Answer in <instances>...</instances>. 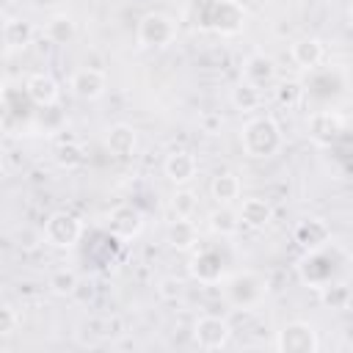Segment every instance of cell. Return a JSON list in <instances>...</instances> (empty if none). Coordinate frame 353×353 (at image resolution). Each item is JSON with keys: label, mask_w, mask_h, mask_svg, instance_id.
I'll return each mask as SVG.
<instances>
[{"label": "cell", "mask_w": 353, "mask_h": 353, "mask_svg": "<svg viewBox=\"0 0 353 353\" xmlns=\"http://www.w3.org/2000/svg\"><path fill=\"white\" fill-rule=\"evenodd\" d=\"M347 17H350V25H353V3L347 6Z\"/></svg>", "instance_id": "e575fe53"}, {"label": "cell", "mask_w": 353, "mask_h": 353, "mask_svg": "<svg viewBox=\"0 0 353 353\" xmlns=\"http://www.w3.org/2000/svg\"><path fill=\"white\" fill-rule=\"evenodd\" d=\"M292 237L303 251H317V248L331 245V226L323 218H303L295 223Z\"/></svg>", "instance_id": "9a60e30c"}, {"label": "cell", "mask_w": 353, "mask_h": 353, "mask_svg": "<svg viewBox=\"0 0 353 353\" xmlns=\"http://www.w3.org/2000/svg\"><path fill=\"white\" fill-rule=\"evenodd\" d=\"M44 243L52 245V248H72L77 245V240L83 237V221L66 210H58L52 215H47L44 226Z\"/></svg>", "instance_id": "ba28073f"}, {"label": "cell", "mask_w": 353, "mask_h": 353, "mask_svg": "<svg viewBox=\"0 0 353 353\" xmlns=\"http://www.w3.org/2000/svg\"><path fill=\"white\" fill-rule=\"evenodd\" d=\"M243 193V185H240V176L234 171H218L210 182V196L215 204H226L232 207Z\"/></svg>", "instance_id": "44dd1931"}, {"label": "cell", "mask_w": 353, "mask_h": 353, "mask_svg": "<svg viewBox=\"0 0 353 353\" xmlns=\"http://www.w3.org/2000/svg\"><path fill=\"white\" fill-rule=\"evenodd\" d=\"M306 135L314 146L331 149L345 138V116L334 108H317L306 119Z\"/></svg>", "instance_id": "8992f818"}, {"label": "cell", "mask_w": 353, "mask_h": 353, "mask_svg": "<svg viewBox=\"0 0 353 353\" xmlns=\"http://www.w3.org/2000/svg\"><path fill=\"white\" fill-rule=\"evenodd\" d=\"M165 243L176 251H193L199 245V229L190 218H174L165 229Z\"/></svg>", "instance_id": "7402d4cb"}, {"label": "cell", "mask_w": 353, "mask_h": 353, "mask_svg": "<svg viewBox=\"0 0 353 353\" xmlns=\"http://www.w3.org/2000/svg\"><path fill=\"white\" fill-rule=\"evenodd\" d=\"M273 347L279 353H317L320 336H317L314 325H309L306 320H292L276 334Z\"/></svg>", "instance_id": "9c48e42d"}, {"label": "cell", "mask_w": 353, "mask_h": 353, "mask_svg": "<svg viewBox=\"0 0 353 353\" xmlns=\"http://www.w3.org/2000/svg\"><path fill=\"white\" fill-rule=\"evenodd\" d=\"M303 88H306V99L309 102H317V105H328L334 102L336 97L345 94L347 88V80H345V72L336 69V66H317L306 74L303 80Z\"/></svg>", "instance_id": "277c9868"}, {"label": "cell", "mask_w": 353, "mask_h": 353, "mask_svg": "<svg viewBox=\"0 0 353 353\" xmlns=\"http://www.w3.org/2000/svg\"><path fill=\"white\" fill-rule=\"evenodd\" d=\"M163 174H165V179H168L171 185L182 188V185H188V182L196 179V174H199V160H196V154L188 152V149H174V152H168V157L163 160Z\"/></svg>", "instance_id": "5bb4252c"}, {"label": "cell", "mask_w": 353, "mask_h": 353, "mask_svg": "<svg viewBox=\"0 0 353 353\" xmlns=\"http://www.w3.org/2000/svg\"><path fill=\"white\" fill-rule=\"evenodd\" d=\"M221 124H223V119H221L218 113H204V116H201V127H204L207 132H218Z\"/></svg>", "instance_id": "836d02e7"}, {"label": "cell", "mask_w": 353, "mask_h": 353, "mask_svg": "<svg viewBox=\"0 0 353 353\" xmlns=\"http://www.w3.org/2000/svg\"><path fill=\"white\" fill-rule=\"evenodd\" d=\"M176 30H179V25L174 17H168L163 11H149L141 17V22L135 28V39L146 50H163V47L174 44Z\"/></svg>", "instance_id": "5b68a950"}, {"label": "cell", "mask_w": 353, "mask_h": 353, "mask_svg": "<svg viewBox=\"0 0 353 353\" xmlns=\"http://www.w3.org/2000/svg\"><path fill=\"white\" fill-rule=\"evenodd\" d=\"M237 212H240V223H243L245 229H254V232L270 226V221H273V204H270L268 199H262V196L245 199Z\"/></svg>", "instance_id": "ffe728a7"}, {"label": "cell", "mask_w": 353, "mask_h": 353, "mask_svg": "<svg viewBox=\"0 0 353 353\" xmlns=\"http://www.w3.org/2000/svg\"><path fill=\"white\" fill-rule=\"evenodd\" d=\"M229 102H232L237 110L251 113V110H256V108L262 105V91H259L256 85H251V83L240 80V83L229 91Z\"/></svg>", "instance_id": "484cf974"}, {"label": "cell", "mask_w": 353, "mask_h": 353, "mask_svg": "<svg viewBox=\"0 0 353 353\" xmlns=\"http://www.w3.org/2000/svg\"><path fill=\"white\" fill-rule=\"evenodd\" d=\"M25 91H28V97H30V102H33L36 108H52V105H58V99H61V85H58V80H55L52 74H47V72L30 74V77L25 80Z\"/></svg>", "instance_id": "2e32d148"}, {"label": "cell", "mask_w": 353, "mask_h": 353, "mask_svg": "<svg viewBox=\"0 0 353 353\" xmlns=\"http://www.w3.org/2000/svg\"><path fill=\"white\" fill-rule=\"evenodd\" d=\"M105 146H108V152H110L113 157H130V154L135 152V146H138V132H135V127L127 124V121L110 124L108 132H105Z\"/></svg>", "instance_id": "d6986e66"}, {"label": "cell", "mask_w": 353, "mask_h": 353, "mask_svg": "<svg viewBox=\"0 0 353 353\" xmlns=\"http://www.w3.org/2000/svg\"><path fill=\"white\" fill-rule=\"evenodd\" d=\"M19 325H22L19 309L11 306V303H3V309H0V336H11Z\"/></svg>", "instance_id": "4dcf8cb0"}, {"label": "cell", "mask_w": 353, "mask_h": 353, "mask_svg": "<svg viewBox=\"0 0 353 353\" xmlns=\"http://www.w3.org/2000/svg\"><path fill=\"white\" fill-rule=\"evenodd\" d=\"M240 146L254 160H268L281 152L284 132L273 116H254L240 127Z\"/></svg>", "instance_id": "6da1fadb"}, {"label": "cell", "mask_w": 353, "mask_h": 353, "mask_svg": "<svg viewBox=\"0 0 353 353\" xmlns=\"http://www.w3.org/2000/svg\"><path fill=\"white\" fill-rule=\"evenodd\" d=\"M188 273L199 284H218L223 279V254L218 248H199L188 265Z\"/></svg>", "instance_id": "7c38bea8"}, {"label": "cell", "mask_w": 353, "mask_h": 353, "mask_svg": "<svg viewBox=\"0 0 353 353\" xmlns=\"http://www.w3.org/2000/svg\"><path fill=\"white\" fill-rule=\"evenodd\" d=\"M196 25L221 36H234L245 25V8L237 0H196Z\"/></svg>", "instance_id": "7a4b0ae2"}, {"label": "cell", "mask_w": 353, "mask_h": 353, "mask_svg": "<svg viewBox=\"0 0 353 353\" xmlns=\"http://www.w3.org/2000/svg\"><path fill=\"white\" fill-rule=\"evenodd\" d=\"M39 243H44V232H33V229H22V232L17 234V245H19L22 251H30V248H36Z\"/></svg>", "instance_id": "d6a6232c"}, {"label": "cell", "mask_w": 353, "mask_h": 353, "mask_svg": "<svg viewBox=\"0 0 353 353\" xmlns=\"http://www.w3.org/2000/svg\"><path fill=\"white\" fill-rule=\"evenodd\" d=\"M336 268H339V259L334 256L331 245L317 248V251H306L303 259L298 262V273H301L303 284L317 287V290L331 284V279L336 276Z\"/></svg>", "instance_id": "52a82bcc"}, {"label": "cell", "mask_w": 353, "mask_h": 353, "mask_svg": "<svg viewBox=\"0 0 353 353\" xmlns=\"http://www.w3.org/2000/svg\"><path fill=\"white\" fill-rule=\"evenodd\" d=\"M276 99L284 108H298L301 102H306V88H303L301 80H284L276 88Z\"/></svg>", "instance_id": "f546056e"}, {"label": "cell", "mask_w": 353, "mask_h": 353, "mask_svg": "<svg viewBox=\"0 0 353 353\" xmlns=\"http://www.w3.org/2000/svg\"><path fill=\"white\" fill-rule=\"evenodd\" d=\"M69 91L83 99V102H94L99 99L105 91H108V77L102 69H94V66H83L77 69L72 77H69Z\"/></svg>", "instance_id": "4fadbf2b"}, {"label": "cell", "mask_w": 353, "mask_h": 353, "mask_svg": "<svg viewBox=\"0 0 353 353\" xmlns=\"http://www.w3.org/2000/svg\"><path fill=\"white\" fill-rule=\"evenodd\" d=\"M33 22L22 19V17H11L3 22V44L8 52H17V50H25L30 41H33Z\"/></svg>", "instance_id": "603a6c76"}, {"label": "cell", "mask_w": 353, "mask_h": 353, "mask_svg": "<svg viewBox=\"0 0 353 353\" xmlns=\"http://www.w3.org/2000/svg\"><path fill=\"white\" fill-rule=\"evenodd\" d=\"M229 339H232V325L218 314H201L193 323V342L201 350H221L229 345Z\"/></svg>", "instance_id": "30bf717a"}, {"label": "cell", "mask_w": 353, "mask_h": 353, "mask_svg": "<svg viewBox=\"0 0 353 353\" xmlns=\"http://www.w3.org/2000/svg\"><path fill=\"white\" fill-rule=\"evenodd\" d=\"M74 33H77V25L69 14H52L44 25V36L52 44H69L74 39Z\"/></svg>", "instance_id": "d4e9b609"}, {"label": "cell", "mask_w": 353, "mask_h": 353, "mask_svg": "<svg viewBox=\"0 0 353 353\" xmlns=\"http://www.w3.org/2000/svg\"><path fill=\"white\" fill-rule=\"evenodd\" d=\"M55 163H58V168H63V171H74V168H80V165L85 163V152H83V146H80L77 141L58 143V149H55Z\"/></svg>", "instance_id": "83f0119b"}, {"label": "cell", "mask_w": 353, "mask_h": 353, "mask_svg": "<svg viewBox=\"0 0 353 353\" xmlns=\"http://www.w3.org/2000/svg\"><path fill=\"white\" fill-rule=\"evenodd\" d=\"M207 226H210V232H212L215 237H234L243 223H240V212H237V210H232V207H226V204H218V207L207 215Z\"/></svg>", "instance_id": "cb8c5ba5"}, {"label": "cell", "mask_w": 353, "mask_h": 353, "mask_svg": "<svg viewBox=\"0 0 353 353\" xmlns=\"http://www.w3.org/2000/svg\"><path fill=\"white\" fill-rule=\"evenodd\" d=\"M108 232H110V237H116L121 243L135 240L143 232V212L135 204H119V207H113L110 215H108Z\"/></svg>", "instance_id": "8fae6325"}, {"label": "cell", "mask_w": 353, "mask_h": 353, "mask_svg": "<svg viewBox=\"0 0 353 353\" xmlns=\"http://www.w3.org/2000/svg\"><path fill=\"white\" fill-rule=\"evenodd\" d=\"M168 207H171L174 218H193V212H196V207H199V196L182 185V188H176V190L171 193Z\"/></svg>", "instance_id": "f1b7e54d"}, {"label": "cell", "mask_w": 353, "mask_h": 353, "mask_svg": "<svg viewBox=\"0 0 353 353\" xmlns=\"http://www.w3.org/2000/svg\"><path fill=\"white\" fill-rule=\"evenodd\" d=\"M240 74H243L240 80H245V83H251L256 88H265V85H270L276 80V61L270 55H265V52H251L243 61Z\"/></svg>", "instance_id": "e0dca14e"}, {"label": "cell", "mask_w": 353, "mask_h": 353, "mask_svg": "<svg viewBox=\"0 0 353 353\" xmlns=\"http://www.w3.org/2000/svg\"><path fill=\"white\" fill-rule=\"evenodd\" d=\"M47 287H50V292H52V295L66 298V295H72V292L80 287V276H77L72 268H58V270H52V273H50Z\"/></svg>", "instance_id": "4316f807"}, {"label": "cell", "mask_w": 353, "mask_h": 353, "mask_svg": "<svg viewBox=\"0 0 353 353\" xmlns=\"http://www.w3.org/2000/svg\"><path fill=\"white\" fill-rule=\"evenodd\" d=\"M182 292H185V287H182V281L176 279V276H165V279H160V284H157V295L163 298V301H179L182 298Z\"/></svg>", "instance_id": "1f68e13d"}, {"label": "cell", "mask_w": 353, "mask_h": 353, "mask_svg": "<svg viewBox=\"0 0 353 353\" xmlns=\"http://www.w3.org/2000/svg\"><path fill=\"white\" fill-rule=\"evenodd\" d=\"M268 295V279L256 270H240L232 273L223 281V298L234 309H254Z\"/></svg>", "instance_id": "3957f363"}, {"label": "cell", "mask_w": 353, "mask_h": 353, "mask_svg": "<svg viewBox=\"0 0 353 353\" xmlns=\"http://www.w3.org/2000/svg\"><path fill=\"white\" fill-rule=\"evenodd\" d=\"M290 58L295 66H301L303 72L317 69L325 61V44L317 36H303L290 47Z\"/></svg>", "instance_id": "ac0fdd59"}]
</instances>
